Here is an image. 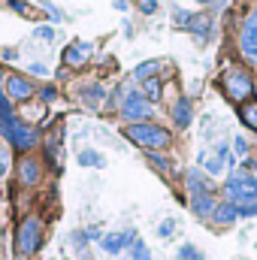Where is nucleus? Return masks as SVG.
<instances>
[{"instance_id": "obj_1", "label": "nucleus", "mask_w": 257, "mask_h": 260, "mask_svg": "<svg viewBox=\"0 0 257 260\" xmlns=\"http://www.w3.org/2000/svg\"><path fill=\"white\" fill-rule=\"evenodd\" d=\"M124 136L130 142L142 145V148H167L170 145V133L164 127H157V124H130L124 130Z\"/></svg>"}, {"instance_id": "obj_2", "label": "nucleus", "mask_w": 257, "mask_h": 260, "mask_svg": "<svg viewBox=\"0 0 257 260\" xmlns=\"http://www.w3.org/2000/svg\"><path fill=\"white\" fill-rule=\"evenodd\" d=\"M227 197H230L233 206H251V203H257V179L242 176V173L230 176V182H227Z\"/></svg>"}, {"instance_id": "obj_3", "label": "nucleus", "mask_w": 257, "mask_h": 260, "mask_svg": "<svg viewBox=\"0 0 257 260\" xmlns=\"http://www.w3.org/2000/svg\"><path fill=\"white\" fill-rule=\"evenodd\" d=\"M40 236H43V227L37 218H24L21 227H18V251L21 254H34L40 248Z\"/></svg>"}, {"instance_id": "obj_4", "label": "nucleus", "mask_w": 257, "mask_h": 260, "mask_svg": "<svg viewBox=\"0 0 257 260\" xmlns=\"http://www.w3.org/2000/svg\"><path fill=\"white\" fill-rule=\"evenodd\" d=\"M224 88H227L230 100H245V97H251V91H254L251 79H248L242 70H227V73H224Z\"/></svg>"}, {"instance_id": "obj_5", "label": "nucleus", "mask_w": 257, "mask_h": 260, "mask_svg": "<svg viewBox=\"0 0 257 260\" xmlns=\"http://www.w3.org/2000/svg\"><path fill=\"white\" fill-rule=\"evenodd\" d=\"M3 133L9 136V142L18 148V151H27L34 142H37V130L34 127H27V124H21V121H6V127H3Z\"/></svg>"}, {"instance_id": "obj_6", "label": "nucleus", "mask_w": 257, "mask_h": 260, "mask_svg": "<svg viewBox=\"0 0 257 260\" xmlns=\"http://www.w3.org/2000/svg\"><path fill=\"white\" fill-rule=\"evenodd\" d=\"M121 115H124L127 121L148 118V115H151V103H148V97H142V94H127V97H124V106H121Z\"/></svg>"}, {"instance_id": "obj_7", "label": "nucleus", "mask_w": 257, "mask_h": 260, "mask_svg": "<svg viewBox=\"0 0 257 260\" xmlns=\"http://www.w3.org/2000/svg\"><path fill=\"white\" fill-rule=\"evenodd\" d=\"M239 43H242V52L254 61V58H257V9L248 15V21H245V27H242V40H239Z\"/></svg>"}, {"instance_id": "obj_8", "label": "nucleus", "mask_w": 257, "mask_h": 260, "mask_svg": "<svg viewBox=\"0 0 257 260\" xmlns=\"http://www.w3.org/2000/svg\"><path fill=\"white\" fill-rule=\"evenodd\" d=\"M139 236L133 233V230H127V233H106L103 239H100V248L103 251H109V254H118L124 245H133Z\"/></svg>"}, {"instance_id": "obj_9", "label": "nucleus", "mask_w": 257, "mask_h": 260, "mask_svg": "<svg viewBox=\"0 0 257 260\" xmlns=\"http://www.w3.org/2000/svg\"><path fill=\"white\" fill-rule=\"evenodd\" d=\"M6 91H9L12 100H30L34 97V85L24 76H9L6 79Z\"/></svg>"}, {"instance_id": "obj_10", "label": "nucleus", "mask_w": 257, "mask_h": 260, "mask_svg": "<svg viewBox=\"0 0 257 260\" xmlns=\"http://www.w3.org/2000/svg\"><path fill=\"white\" fill-rule=\"evenodd\" d=\"M91 58V43H73L64 49V64L67 67H82Z\"/></svg>"}, {"instance_id": "obj_11", "label": "nucleus", "mask_w": 257, "mask_h": 260, "mask_svg": "<svg viewBox=\"0 0 257 260\" xmlns=\"http://www.w3.org/2000/svg\"><path fill=\"white\" fill-rule=\"evenodd\" d=\"M188 188H191V194H212V182L200 170H191L188 173Z\"/></svg>"}, {"instance_id": "obj_12", "label": "nucleus", "mask_w": 257, "mask_h": 260, "mask_svg": "<svg viewBox=\"0 0 257 260\" xmlns=\"http://www.w3.org/2000/svg\"><path fill=\"white\" fill-rule=\"evenodd\" d=\"M18 176H21V182H24V185H34V182L40 179V164H37V160H30V157H24V160L18 164Z\"/></svg>"}, {"instance_id": "obj_13", "label": "nucleus", "mask_w": 257, "mask_h": 260, "mask_svg": "<svg viewBox=\"0 0 257 260\" xmlns=\"http://www.w3.org/2000/svg\"><path fill=\"white\" fill-rule=\"evenodd\" d=\"M191 115H194L191 100H179V103L173 106V121H176L179 127H188V124H191Z\"/></svg>"}, {"instance_id": "obj_14", "label": "nucleus", "mask_w": 257, "mask_h": 260, "mask_svg": "<svg viewBox=\"0 0 257 260\" xmlns=\"http://www.w3.org/2000/svg\"><path fill=\"white\" fill-rule=\"evenodd\" d=\"M194 212L200 218L215 215V200H212V194H194Z\"/></svg>"}, {"instance_id": "obj_15", "label": "nucleus", "mask_w": 257, "mask_h": 260, "mask_svg": "<svg viewBox=\"0 0 257 260\" xmlns=\"http://www.w3.org/2000/svg\"><path fill=\"white\" fill-rule=\"evenodd\" d=\"M236 218H239V209H236L233 203L215 206V221H218V224H230V221H236Z\"/></svg>"}, {"instance_id": "obj_16", "label": "nucleus", "mask_w": 257, "mask_h": 260, "mask_svg": "<svg viewBox=\"0 0 257 260\" xmlns=\"http://www.w3.org/2000/svg\"><path fill=\"white\" fill-rule=\"evenodd\" d=\"M154 73H160V61H145V64H139L133 70V79L145 82V79H154Z\"/></svg>"}, {"instance_id": "obj_17", "label": "nucleus", "mask_w": 257, "mask_h": 260, "mask_svg": "<svg viewBox=\"0 0 257 260\" xmlns=\"http://www.w3.org/2000/svg\"><path fill=\"white\" fill-rule=\"evenodd\" d=\"M239 118L245 121V127L257 130V103H242L239 106Z\"/></svg>"}, {"instance_id": "obj_18", "label": "nucleus", "mask_w": 257, "mask_h": 260, "mask_svg": "<svg viewBox=\"0 0 257 260\" xmlns=\"http://www.w3.org/2000/svg\"><path fill=\"white\" fill-rule=\"evenodd\" d=\"M188 27H191L197 37H206V30H209V15H191Z\"/></svg>"}, {"instance_id": "obj_19", "label": "nucleus", "mask_w": 257, "mask_h": 260, "mask_svg": "<svg viewBox=\"0 0 257 260\" xmlns=\"http://www.w3.org/2000/svg\"><path fill=\"white\" fill-rule=\"evenodd\" d=\"M145 94H148V103L160 100V79H145Z\"/></svg>"}, {"instance_id": "obj_20", "label": "nucleus", "mask_w": 257, "mask_h": 260, "mask_svg": "<svg viewBox=\"0 0 257 260\" xmlns=\"http://www.w3.org/2000/svg\"><path fill=\"white\" fill-rule=\"evenodd\" d=\"M79 164H82V167H100L103 157H100L97 151H82V154H79Z\"/></svg>"}, {"instance_id": "obj_21", "label": "nucleus", "mask_w": 257, "mask_h": 260, "mask_svg": "<svg viewBox=\"0 0 257 260\" xmlns=\"http://www.w3.org/2000/svg\"><path fill=\"white\" fill-rule=\"evenodd\" d=\"M133 260H151V254H148V248H145V242H142V239H136V242H133Z\"/></svg>"}, {"instance_id": "obj_22", "label": "nucleus", "mask_w": 257, "mask_h": 260, "mask_svg": "<svg viewBox=\"0 0 257 260\" xmlns=\"http://www.w3.org/2000/svg\"><path fill=\"white\" fill-rule=\"evenodd\" d=\"M179 257L182 260H203V254L194 248V245H182V251H179Z\"/></svg>"}, {"instance_id": "obj_23", "label": "nucleus", "mask_w": 257, "mask_h": 260, "mask_svg": "<svg viewBox=\"0 0 257 260\" xmlns=\"http://www.w3.org/2000/svg\"><path fill=\"white\" fill-rule=\"evenodd\" d=\"M100 97H103V88H97V85H94V88L85 94V100H88L91 106H97V103H100Z\"/></svg>"}, {"instance_id": "obj_24", "label": "nucleus", "mask_w": 257, "mask_h": 260, "mask_svg": "<svg viewBox=\"0 0 257 260\" xmlns=\"http://www.w3.org/2000/svg\"><path fill=\"white\" fill-rule=\"evenodd\" d=\"M9 3H12V9H18L21 15H30V6H27L24 0H9Z\"/></svg>"}, {"instance_id": "obj_25", "label": "nucleus", "mask_w": 257, "mask_h": 260, "mask_svg": "<svg viewBox=\"0 0 257 260\" xmlns=\"http://www.w3.org/2000/svg\"><path fill=\"white\" fill-rule=\"evenodd\" d=\"M37 37H43V40H52V37H55V30H52V27H37Z\"/></svg>"}, {"instance_id": "obj_26", "label": "nucleus", "mask_w": 257, "mask_h": 260, "mask_svg": "<svg viewBox=\"0 0 257 260\" xmlns=\"http://www.w3.org/2000/svg\"><path fill=\"white\" fill-rule=\"evenodd\" d=\"M157 233H160V236H170V233H173V221H164V224L157 227Z\"/></svg>"}, {"instance_id": "obj_27", "label": "nucleus", "mask_w": 257, "mask_h": 260, "mask_svg": "<svg viewBox=\"0 0 257 260\" xmlns=\"http://www.w3.org/2000/svg\"><path fill=\"white\" fill-rule=\"evenodd\" d=\"M151 164H154V167H160V170H170V164H167L164 157H157V154H151Z\"/></svg>"}, {"instance_id": "obj_28", "label": "nucleus", "mask_w": 257, "mask_h": 260, "mask_svg": "<svg viewBox=\"0 0 257 260\" xmlns=\"http://www.w3.org/2000/svg\"><path fill=\"white\" fill-rule=\"evenodd\" d=\"M209 173H221V157H212L209 160Z\"/></svg>"}, {"instance_id": "obj_29", "label": "nucleus", "mask_w": 257, "mask_h": 260, "mask_svg": "<svg viewBox=\"0 0 257 260\" xmlns=\"http://www.w3.org/2000/svg\"><path fill=\"white\" fill-rule=\"evenodd\" d=\"M30 73H37V76H46L49 70H46V64H30Z\"/></svg>"}, {"instance_id": "obj_30", "label": "nucleus", "mask_w": 257, "mask_h": 260, "mask_svg": "<svg viewBox=\"0 0 257 260\" xmlns=\"http://www.w3.org/2000/svg\"><path fill=\"white\" fill-rule=\"evenodd\" d=\"M154 9H157V3H154V0H145V3H142V12H148V15H151Z\"/></svg>"}, {"instance_id": "obj_31", "label": "nucleus", "mask_w": 257, "mask_h": 260, "mask_svg": "<svg viewBox=\"0 0 257 260\" xmlns=\"http://www.w3.org/2000/svg\"><path fill=\"white\" fill-rule=\"evenodd\" d=\"M236 151H239V154H245V151H248V142H245V139H242V136H239V139H236Z\"/></svg>"}, {"instance_id": "obj_32", "label": "nucleus", "mask_w": 257, "mask_h": 260, "mask_svg": "<svg viewBox=\"0 0 257 260\" xmlns=\"http://www.w3.org/2000/svg\"><path fill=\"white\" fill-rule=\"evenodd\" d=\"M115 9H127V0H115Z\"/></svg>"}, {"instance_id": "obj_33", "label": "nucleus", "mask_w": 257, "mask_h": 260, "mask_svg": "<svg viewBox=\"0 0 257 260\" xmlns=\"http://www.w3.org/2000/svg\"><path fill=\"white\" fill-rule=\"evenodd\" d=\"M3 173H6V160L0 157V176H3Z\"/></svg>"}, {"instance_id": "obj_34", "label": "nucleus", "mask_w": 257, "mask_h": 260, "mask_svg": "<svg viewBox=\"0 0 257 260\" xmlns=\"http://www.w3.org/2000/svg\"><path fill=\"white\" fill-rule=\"evenodd\" d=\"M200 3H209V0H200Z\"/></svg>"}]
</instances>
